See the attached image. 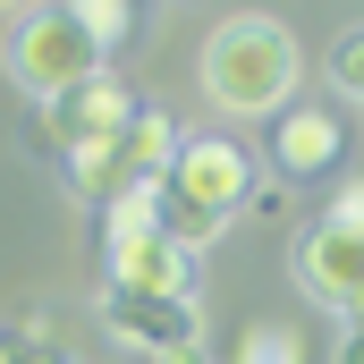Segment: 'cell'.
Returning <instances> with one entry per match:
<instances>
[{"label": "cell", "mask_w": 364, "mask_h": 364, "mask_svg": "<svg viewBox=\"0 0 364 364\" xmlns=\"http://www.w3.org/2000/svg\"><path fill=\"white\" fill-rule=\"evenodd\" d=\"M305 85V51L279 17H229L203 43V93L229 119H279Z\"/></svg>", "instance_id": "6da1fadb"}, {"label": "cell", "mask_w": 364, "mask_h": 364, "mask_svg": "<svg viewBox=\"0 0 364 364\" xmlns=\"http://www.w3.org/2000/svg\"><path fill=\"white\" fill-rule=\"evenodd\" d=\"M102 263H110L119 288L195 296V255H186L178 237H161V229H153V203H144V195H127V203H110V212H102Z\"/></svg>", "instance_id": "7a4b0ae2"}, {"label": "cell", "mask_w": 364, "mask_h": 364, "mask_svg": "<svg viewBox=\"0 0 364 364\" xmlns=\"http://www.w3.org/2000/svg\"><path fill=\"white\" fill-rule=\"evenodd\" d=\"M9 77L34 93V102H60L68 85L102 77V51H93V34L68 9H34V17H17V34H9Z\"/></svg>", "instance_id": "3957f363"}, {"label": "cell", "mask_w": 364, "mask_h": 364, "mask_svg": "<svg viewBox=\"0 0 364 364\" xmlns=\"http://www.w3.org/2000/svg\"><path fill=\"white\" fill-rule=\"evenodd\" d=\"M296 288L322 305V314H339L348 331L364 322V229L356 220H314L305 229V246H296Z\"/></svg>", "instance_id": "277c9868"}, {"label": "cell", "mask_w": 364, "mask_h": 364, "mask_svg": "<svg viewBox=\"0 0 364 364\" xmlns=\"http://www.w3.org/2000/svg\"><path fill=\"white\" fill-rule=\"evenodd\" d=\"M93 314H102V331H110L119 348H144V356H161V348H203V305H195V296H153V288L102 279Z\"/></svg>", "instance_id": "5b68a950"}, {"label": "cell", "mask_w": 364, "mask_h": 364, "mask_svg": "<svg viewBox=\"0 0 364 364\" xmlns=\"http://www.w3.org/2000/svg\"><path fill=\"white\" fill-rule=\"evenodd\" d=\"M127 119H136V93L119 85L110 68H102V77H85V85H68L60 102H43V136L60 144V161L110 153V144L127 136Z\"/></svg>", "instance_id": "8992f818"}, {"label": "cell", "mask_w": 364, "mask_h": 364, "mask_svg": "<svg viewBox=\"0 0 364 364\" xmlns=\"http://www.w3.org/2000/svg\"><path fill=\"white\" fill-rule=\"evenodd\" d=\"M186 203H203L212 220H229V212H246L255 203V186H263V170H255V153L246 144H229V136H178V161H170V178Z\"/></svg>", "instance_id": "52a82bcc"}, {"label": "cell", "mask_w": 364, "mask_h": 364, "mask_svg": "<svg viewBox=\"0 0 364 364\" xmlns=\"http://www.w3.org/2000/svg\"><path fill=\"white\" fill-rule=\"evenodd\" d=\"M339 110H305V102H288L272 119V170L279 178H331L339 170Z\"/></svg>", "instance_id": "ba28073f"}, {"label": "cell", "mask_w": 364, "mask_h": 364, "mask_svg": "<svg viewBox=\"0 0 364 364\" xmlns=\"http://www.w3.org/2000/svg\"><path fill=\"white\" fill-rule=\"evenodd\" d=\"M119 161H127L136 186H161L170 161H178V119H170L161 102H136V119H127V136H119Z\"/></svg>", "instance_id": "9c48e42d"}, {"label": "cell", "mask_w": 364, "mask_h": 364, "mask_svg": "<svg viewBox=\"0 0 364 364\" xmlns=\"http://www.w3.org/2000/svg\"><path fill=\"white\" fill-rule=\"evenodd\" d=\"M144 203H153V229H161V237H178L186 255H195V246H212V237L229 229V220H212L203 203H186L178 186H144Z\"/></svg>", "instance_id": "30bf717a"}, {"label": "cell", "mask_w": 364, "mask_h": 364, "mask_svg": "<svg viewBox=\"0 0 364 364\" xmlns=\"http://www.w3.org/2000/svg\"><path fill=\"white\" fill-rule=\"evenodd\" d=\"M60 9H68V17L93 34V51H102V60H110V51L136 34V0H60Z\"/></svg>", "instance_id": "8fae6325"}, {"label": "cell", "mask_w": 364, "mask_h": 364, "mask_svg": "<svg viewBox=\"0 0 364 364\" xmlns=\"http://www.w3.org/2000/svg\"><path fill=\"white\" fill-rule=\"evenodd\" d=\"M229 364H305V339L288 322H246V339H237Z\"/></svg>", "instance_id": "7c38bea8"}, {"label": "cell", "mask_w": 364, "mask_h": 364, "mask_svg": "<svg viewBox=\"0 0 364 364\" xmlns=\"http://www.w3.org/2000/svg\"><path fill=\"white\" fill-rule=\"evenodd\" d=\"M322 77L348 93V102H364V26H348L339 43H331V60H322Z\"/></svg>", "instance_id": "4fadbf2b"}, {"label": "cell", "mask_w": 364, "mask_h": 364, "mask_svg": "<svg viewBox=\"0 0 364 364\" xmlns=\"http://www.w3.org/2000/svg\"><path fill=\"white\" fill-rule=\"evenodd\" d=\"M331 220H356V229H364V178H348V186H339V203H331Z\"/></svg>", "instance_id": "5bb4252c"}, {"label": "cell", "mask_w": 364, "mask_h": 364, "mask_svg": "<svg viewBox=\"0 0 364 364\" xmlns=\"http://www.w3.org/2000/svg\"><path fill=\"white\" fill-rule=\"evenodd\" d=\"M246 212H255V220H279V212H288V186H255V203H246Z\"/></svg>", "instance_id": "9a60e30c"}, {"label": "cell", "mask_w": 364, "mask_h": 364, "mask_svg": "<svg viewBox=\"0 0 364 364\" xmlns=\"http://www.w3.org/2000/svg\"><path fill=\"white\" fill-rule=\"evenodd\" d=\"M339 364H364V322L348 331V339H339Z\"/></svg>", "instance_id": "2e32d148"}, {"label": "cell", "mask_w": 364, "mask_h": 364, "mask_svg": "<svg viewBox=\"0 0 364 364\" xmlns=\"http://www.w3.org/2000/svg\"><path fill=\"white\" fill-rule=\"evenodd\" d=\"M153 364H212V356H203V348H161Z\"/></svg>", "instance_id": "e0dca14e"}, {"label": "cell", "mask_w": 364, "mask_h": 364, "mask_svg": "<svg viewBox=\"0 0 364 364\" xmlns=\"http://www.w3.org/2000/svg\"><path fill=\"white\" fill-rule=\"evenodd\" d=\"M0 364H26V339H9V331H0Z\"/></svg>", "instance_id": "ac0fdd59"}, {"label": "cell", "mask_w": 364, "mask_h": 364, "mask_svg": "<svg viewBox=\"0 0 364 364\" xmlns=\"http://www.w3.org/2000/svg\"><path fill=\"white\" fill-rule=\"evenodd\" d=\"M0 9H17V0H0Z\"/></svg>", "instance_id": "d6986e66"}]
</instances>
